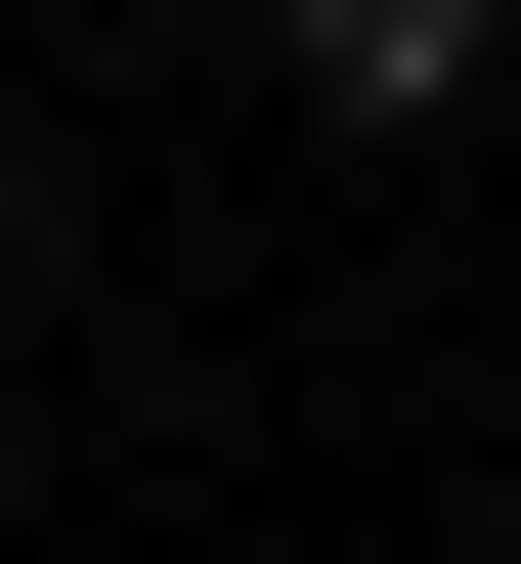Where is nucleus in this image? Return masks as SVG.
Listing matches in <instances>:
<instances>
[{"label": "nucleus", "mask_w": 521, "mask_h": 564, "mask_svg": "<svg viewBox=\"0 0 521 564\" xmlns=\"http://www.w3.org/2000/svg\"><path fill=\"white\" fill-rule=\"evenodd\" d=\"M261 44L348 87V131H478V87H521V0H261Z\"/></svg>", "instance_id": "f257e3e1"}]
</instances>
